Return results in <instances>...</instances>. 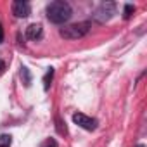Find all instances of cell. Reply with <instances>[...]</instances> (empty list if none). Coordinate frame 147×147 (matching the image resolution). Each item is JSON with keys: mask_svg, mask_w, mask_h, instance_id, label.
Wrapping results in <instances>:
<instances>
[{"mask_svg": "<svg viewBox=\"0 0 147 147\" xmlns=\"http://www.w3.org/2000/svg\"><path fill=\"white\" fill-rule=\"evenodd\" d=\"M26 36H28L30 40L40 38V36H42V26H40V24H30V26L26 28Z\"/></svg>", "mask_w": 147, "mask_h": 147, "instance_id": "8992f818", "label": "cell"}, {"mask_svg": "<svg viewBox=\"0 0 147 147\" xmlns=\"http://www.w3.org/2000/svg\"><path fill=\"white\" fill-rule=\"evenodd\" d=\"M4 42V28H2V24H0V43Z\"/></svg>", "mask_w": 147, "mask_h": 147, "instance_id": "7c38bea8", "label": "cell"}, {"mask_svg": "<svg viewBox=\"0 0 147 147\" xmlns=\"http://www.w3.org/2000/svg\"><path fill=\"white\" fill-rule=\"evenodd\" d=\"M42 147H57V142L52 140V138H47V140L42 144Z\"/></svg>", "mask_w": 147, "mask_h": 147, "instance_id": "8fae6325", "label": "cell"}, {"mask_svg": "<svg viewBox=\"0 0 147 147\" xmlns=\"http://www.w3.org/2000/svg\"><path fill=\"white\" fill-rule=\"evenodd\" d=\"M73 121H75L78 126H82L83 130H87V131H94L97 128V121L94 118L83 114V113H75L73 114Z\"/></svg>", "mask_w": 147, "mask_h": 147, "instance_id": "277c9868", "label": "cell"}, {"mask_svg": "<svg viewBox=\"0 0 147 147\" xmlns=\"http://www.w3.org/2000/svg\"><path fill=\"white\" fill-rule=\"evenodd\" d=\"M88 31H90V23H76V24L61 28L59 35L66 40H78V38H83Z\"/></svg>", "mask_w": 147, "mask_h": 147, "instance_id": "7a4b0ae2", "label": "cell"}, {"mask_svg": "<svg viewBox=\"0 0 147 147\" xmlns=\"http://www.w3.org/2000/svg\"><path fill=\"white\" fill-rule=\"evenodd\" d=\"M133 11H135V9H133V5H130V4H128V5H125V19H130V18H131V14H133Z\"/></svg>", "mask_w": 147, "mask_h": 147, "instance_id": "30bf717a", "label": "cell"}, {"mask_svg": "<svg viewBox=\"0 0 147 147\" xmlns=\"http://www.w3.org/2000/svg\"><path fill=\"white\" fill-rule=\"evenodd\" d=\"M114 14H116V4L114 2H102L94 12V19H97L99 23H106Z\"/></svg>", "mask_w": 147, "mask_h": 147, "instance_id": "3957f363", "label": "cell"}, {"mask_svg": "<svg viewBox=\"0 0 147 147\" xmlns=\"http://www.w3.org/2000/svg\"><path fill=\"white\" fill-rule=\"evenodd\" d=\"M52 78H54V67H49L47 73H45V76H43V90L47 92L52 85Z\"/></svg>", "mask_w": 147, "mask_h": 147, "instance_id": "52a82bcc", "label": "cell"}, {"mask_svg": "<svg viewBox=\"0 0 147 147\" xmlns=\"http://www.w3.org/2000/svg\"><path fill=\"white\" fill-rule=\"evenodd\" d=\"M21 78H24V85H26V87L31 83V75H30L28 67H21Z\"/></svg>", "mask_w": 147, "mask_h": 147, "instance_id": "9c48e42d", "label": "cell"}, {"mask_svg": "<svg viewBox=\"0 0 147 147\" xmlns=\"http://www.w3.org/2000/svg\"><path fill=\"white\" fill-rule=\"evenodd\" d=\"M12 137L11 135H0V147H11Z\"/></svg>", "mask_w": 147, "mask_h": 147, "instance_id": "ba28073f", "label": "cell"}, {"mask_svg": "<svg viewBox=\"0 0 147 147\" xmlns=\"http://www.w3.org/2000/svg\"><path fill=\"white\" fill-rule=\"evenodd\" d=\"M73 16L71 5L64 0H55L47 5V19L54 24H62L66 21H69Z\"/></svg>", "mask_w": 147, "mask_h": 147, "instance_id": "6da1fadb", "label": "cell"}, {"mask_svg": "<svg viewBox=\"0 0 147 147\" xmlns=\"http://www.w3.org/2000/svg\"><path fill=\"white\" fill-rule=\"evenodd\" d=\"M5 71V64H4V61H0V75Z\"/></svg>", "mask_w": 147, "mask_h": 147, "instance_id": "4fadbf2b", "label": "cell"}, {"mask_svg": "<svg viewBox=\"0 0 147 147\" xmlns=\"http://www.w3.org/2000/svg\"><path fill=\"white\" fill-rule=\"evenodd\" d=\"M31 12V7L28 2H23V0H16L12 4V14L16 18H28Z\"/></svg>", "mask_w": 147, "mask_h": 147, "instance_id": "5b68a950", "label": "cell"}]
</instances>
